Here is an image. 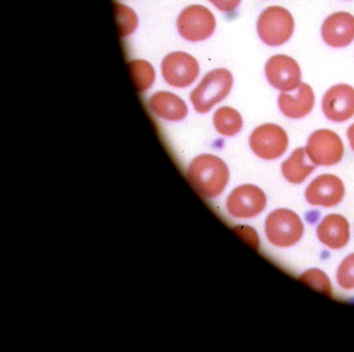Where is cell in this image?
<instances>
[{"instance_id":"22","label":"cell","mask_w":354,"mask_h":352,"mask_svg":"<svg viewBox=\"0 0 354 352\" xmlns=\"http://www.w3.org/2000/svg\"><path fill=\"white\" fill-rule=\"evenodd\" d=\"M337 281L344 290L354 289V254L344 259L337 272Z\"/></svg>"},{"instance_id":"1","label":"cell","mask_w":354,"mask_h":352,"mask_svg":"<svg viewBox=\"0 0 354 352\" xmlns=\"http://www.w3.org/2000/svg\"><path fill=\"white\" fill-rule=\"evenodd\" d=\"M192 185L206 198L221 196L230 179L227 165L219 157L203 154L196 157L187 169Z\"/></svg>"},{"instance_id":"10","label":"cell","mask_w":354,"mask_h":352,"mask_svg":"<svg viewBox=\"0 0 354 352\" xmlns=\"http://www.w3.org/2000/svg\"><path fill=\"white\" fill-rule=\"evenodd\" d=\"M270 86L281 92H292L301 84V70L295 59L279 55L270 57L265 66Z\"/></svg>"},{"instance_id":"9","label":"cell","mask_w":354,"mask_h":352,"mask_svg":"<svg viewBox=\"0 0 354 352\" xmlns=\"http://www.w3.org/2000/svg\"><path fill=\"white\" fill-rule=\"evenodd\" d=\"M266 196L258 186L244 184L238 186L227 196V212L236 219L258 216L266 207Z\"/></svg>"},{"instance_id":"21","label":"cell","mask_w":354,"mask_h":352,"mask_svg":"<svg viewBox=\"0 0 354 352\" xmlns=\"http://www.w3.org/2000/svg\"><path fill=\"white\" fill-rule=\"evenodd\" d=\"M118 26L121 37H127L136 30L138 26V18L129 8L123 5H115Z\"/></svg>"},{"instance_id":"13","label":"cell","mask_w":354,"mask_h":352,"mask_svg":"<svg viewBox=\"0 0 354 352\" xmlns=\"http://www.w3.org/2000/svg\"><path fill=\"white\" fill-rule=\"evenodd\" d=\"M321 36L328 46L343 48L354 40V17L346 12L333 14L323 22Z\"/></svg>"},{"instance_id":"6","label":"cell","mask_w":354,"mask_h":352,"mask_svg":"<svg viewBox=\"0 0 354 352\" xmlns=\"http://www.w3.org/2000/svg\"><path fill=\"white\" fill-rule=\"evenodd\" d=\"M178 32L189 42H201L212 36L216 28L214 15L203 6L183 10L177 21Z\"/></svg>"},{"instance_id":"17","label":"cell","mask_w":354,"mask_h":352,"mask_svg":"<svg viewBox=\"0 0 354 352\" xmlns=\"http://www.w3.org/2000/svg\"><path fill=\"white\" fill-rule=\"evenodd\" d=\"M315 169V165H308L306 161V151L298 148L293 151L291 156L281 165V173L290 183L300 184L308 177Z\"/></svg>"},{"instance_id":"8","label":"cell","mask_w":354,"mask_h":352,"mask_svg":"<svg viewBox=\"0 0 354 352\" xmlns=\"http://www.w3.org/2000/svg\"><path fill=\"white\" fill-rule=\"evenodd\" d=\"M163 80L174 88L182 89L192 86L200 73L198 62L186 53H171L161 64Z\"/></svg>"},{"instance_id":"19","label":"cell","mask_w":354,"mask_h":352,"mask_svg":"<svg viewBox=\"0 0 354 352\" xmlns=\"http://www.w3.org/2000/svg\"><path fill=\"white\" fill-rule=\"evenodd\" d=\"M128 67L138 92H146L155 80V71L152 65L146 61L134 59L128 63Z\"/></svg>"},{"instance_id":"3","label":"cell","mask_w":354,"mask_h":352,"mask_svg":"<svg viewBox=\"0 0 354 352\" xmlns=\"http://www.w3.org/2000/svg\"><path fill=\"white\" fill-rule=\"evenodd\" d=\"M265 232L273 246L289 248L301 239L304 227L301 219L294 211L277 209L267 216Z\"/></svg>"},{"instance_id":"24","label":"cell","mask_w":354,"mask_h":352,"mask_svg":"<svg viewBox=\"0 0 354 352\" xmlns=\"http://www.w3.org/2000/svg\"><path fill=\"white\" fill-rule=\"evenodd\" d=\"M347 136L348 140H349L350 147H351L352 150L354 151V123L348 128Z\"/></svg>"},{"instance_id":"23","label":"cell","mask_w":354,"mask_h":352,"mask_svg":"<svg viewBox=\"0 0 354 352\" xmlns=\"http://www.w3.org/2000/svg\"><path fill=\"white\" fill-rule=\"evenodd\" d=\"M209 1L219 11L225 12V13L235 11L241 3V0H209Z\"/></svg>"},{"instance_id":"15","label":"cell","mask_w":354,"mask_h":352,"mask_svg":"<svg viewBox=\"0 0 354 352\" xmlns=\"http://www.w3.org/2000/svg\"><path fill=\"white\" fill-rule=\"evenodd\" d=\"M317 236L327 248L341 250L349 241V223L342 215H328L318 225Z\"/></svg>"},{"instance_id":"16","label":"cell","mask_w":354,"mask_h":352,"mask_svg":"<svg viewBox=\"0 0 354 352\" xmlns=\"http://www.w3.org/2000/svg\"><path fill=\"white\" fill-rule=\"evenodd\" d=\"M149 106L157 117L171 122L182 121L188 113L187 105L180 97L163 91L151 97Z\"/></svg>"},{"instance_id":"18","label":"cell","mask_w":354,"mask_h":352,"mask_svg":"<svg viewBox=\"0 0 354 352\" xmlns=\"http://www.w3.org/2000/svg\"><path fill=\"white\" fill-rule=\"evenodd\" d=\"M215 129L223 136H234L239 133L243 126L241 115L229 106L221 107L213 115Z\"/></svg>"},{"instance_id":"14","label":"cell","mask_w":354,"mask_h":352,"mask_svg":"<svg viewBox=\"0 0 354 352\" xmlns=\"http://www.w3.org/2000/svg\"><path fill=\"white\" fill-rule=\"evenodd\" d=\"M315 95L308 84H300L296 92H281L279 106L283 115L290 119H302L313 111Z\"/></svg>"},{"instance_id":"12","label":"cell","mask_w":354,"mask_h":352,"mask_svg":"<svg viewBox=\"0 0 354 352\" xmlns=\"http://www.w3.org/2000/svg\"><path fill=\"white\" fill-rule=\"evenodd\" d=\"M322 111L327 119L337 123L351 119L354 115V89L348 84L331 86L323 96Z\"/></svg>"},{"instance_id":"11","label":"cell","mask_w":354,"mask_h":352,"mask_svg":"<svg viewBox=\"0 0 354 352\" xmlns=\"http://www.w3.org/2000/svg\"><path fill=\"white\" fill-rule=\"evenodd\" d=\"M345 196V186L335 175L319 176L306 190V200L313 206L329 207L339 204Z\"/></svg>"},{"instance_id":"5","label":"cell","mask_w":354,"mask_h":352,"mask_svg":"<svg viewBox=\"0 0 354 352\" xmlns=\"http://www.w3.org/2000/svg\"><path fill=\"white\" fill-rule=\"evenodd\" d=\"M289 145L287 132L275 124L259 126L250 134V146L259 158L274 160L285 154Z\"/></svg>"},{"instance_id":"20","label":"cell","mask_w":354,"mask_h":352,"mask_svg":"<svg viewBox=\"0 0 354 352\" xmlns=\"http://www.w3.org/2000/svg\"><path fill=\"white\" fill-rule=\"evenodd\" d=\"M299 281L325 295H331L330 281L326 275L319 269L306 271L299 277Z\"/></svg>"},{"instance_id":"4","label":"cell","mask_w":354,"mask_h":352,"mask_svg":"<svg viewBox=\"0 0 354 352\" xmlns=\"http://www.w3.org/2000/svg\"><path fill=\"white\" fill-rule=\"evenodd\" d=\"M257 30L265 44L271 47L281 46L293 35V16L285 8L277 6L267 8L259 17Z\"/></svg>"},{"instance_id":"2","label":"cell","mask_w":354,"mask_h":352,"mask_svg":"<svg viewBox=\"0 0 354 352\" xmlns=\"http://www.w3.org/2000/svg\"><path fill=\"white\" fill-rule=\"evenodd\" d=\"M233 82V75L229 70L215 69L209 72L190 94L194 109L200 113L210 111L230 94Z\"/></svg>"},{"instance_id":"7","label":"cell","mask_w":354,"mask_h":352,"mask_svg":"<svg viewBox=\"0 0 354 352\" xmlns=\"http://www.w3.org/2000/svg\"><path fill=\"white\" fill-rule=\"evenodd\" d=\"M306 155L315 165H337L343 158L344 145L335 132L328 129L315 131L308 138Z\"/></svg>"}]
</instances>
